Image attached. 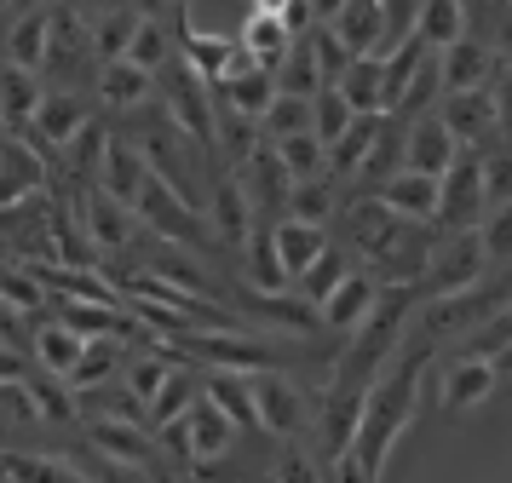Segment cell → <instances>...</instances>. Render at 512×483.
<instances>
[{
  "label": "cell",
  "instance_id": "cell-21",
  "mask_svg": "<svg viewBox=\"0 0 512 483\" xmlns=\"http://www.w3.org/2000/svg\"><path fill=\"white\" fill-rule=\"evenodd\" d=\"M294 41H300V35H294L288 18H277V12H248V23H242V46H248L271 75H277V64L294 52Z\"/></svg>",
  "mask_w": 512,
  "mask_h": 483
},
{
  "label": "cell",
  "instance_id": "cell-13",
  "mask_svg": "<svg viewBox=\"0 0 512 483\" xmlns=\"http://www.w3.org/2000/svg\"><path fill=\"white\" fill-rule=\"evenodd\" d=\"M386 207H397L403 219H415V225H432L438 219V202H443V179L432 173H415V167H397L392 179L374 190Z\"/></svg>",
  "mask_w": 512,
  "mask_h": 483
},
{
  "label": "cell",
  "instance_id": "cell-3",
  "mask_svg": "<svg viewBox=\"0 0 512 483\" xmlns=\"http://www.w3.org/2000/svg\"><path fill=\"white\" fill-rule=\"evenodd\" d=\"M426 380H432V403L449 420H461L478 403H489V391L501 386V368H495V357H478V351H443L438 363L426 368Z\"/></svg>",
  "mask_w": 512,
  "mask_h": 483
},
{
  "label": "cell",
  "instance_id": "cell-22",
  "mask_svg": "<svg viewBox=\"0 0 512 483\" xmlns=\"http://www.w3.org/2000/svg\"><path fill=\"white\" fill-rule=\"evenodd\" d=\"M357 115H386V58H351V69L334 81Z\"/></svg>",
  "mask_w": 512,
  "mask_h": 483
},
{
  "label": "cell",
  "instance_id": "cell-30",
  "mask_svg": "<svg viewBox=\"0 0 512 483\" xmlns=\"http://www.w3.org/2000/svg\"><path fill=\"white\" fill-rule=\"evenodd\" d=\"M47 12H18V23H12V35H6V64L18 69H41L47 64Z\"/></svg>",
  "mask_w": 512,
  "mask_h": 483
},
{
  "label": "cell",
  "instance_id": "cell-42",
  "mask_svg": "<svg viewBox=\"0 0 512 483\" xmlns=\"http://www.w3.org/2000/svg\"><path fill=\"white\" fill-rule=\"evenodd\" d=\"M489 41H495V58H501V69H512V0L495 12V23H489Z\"/></svg>",
  "mask_w": 512,
  "mask_h": 483
},
{
  "label": "cell",
  "instance_id": "cell-38",
  "mask_svg": "<svg viewBox=\"0 0 512 483\" xmlns=\"http://www.w3.org/2000/svg\"><path fill=\"white\" fill-rule=\"evenodd\" d=\"M127 58H133L139 69H150V75H162L167 58H173V46H167V29H162V23L144 18V23H139V35H133V46H127Z\"/></svg>",
  "mask_w": 512,
  "mask_h": 483
},
{
  "label": "cell",
  "instance_id": "cell-33",
  "mask_svg": "<svg viewBox=\"0 0 512 483\" xmlns=\"http://www.w3.org/2000/svg\"><path fill=\"white\" fill-rule=\"evenodd\" d=\"M346 271H351L346 248H334V242H328V248H323V259H317V265H311V271H305L300 282H294V288H300V299H305V305H323V299L334 294L340 282H346Z\"/></svg>",
  "mask_w": 512,
  "mask_h": 483
},
{
  "label": "cell",
  "instance_id": "cell-37",
  "mask_svg": "<svg viewBox=\"0 0 512 483\" xmlns=\"http://www.w3.org/2000/svg\"><path fill=\"white\" fill-rule=\"evenodd\" d=\"M478 236H484L489 271H507V265H512V202L507 207H489L484 225H478Z\"/></svg>",
  "mask_w": 512,
  "mask_h": 483
},
{
  "label": "cell",
  "instance_id": "cell-16",
  "mask_svg": "<svg viewBox=\"0 0 512 483\" xmlns=\"http://www.w3.org/2000/svg\"><path fill=\"white\" fill-rule=\"evenodd\" d=\"M219 98H225V110L231 115H248V121H259L265 127V115H271V104H277V75L265 64L242 69V75H231V81H219Z\"/></svg>",
  "mask_w": 512,
  "mask_h": 483
},
{
  "label": "cell",
  "instance_id": "cell-36",
  "mask_svg": "<svg viewBox=\"0 0 512 483\" xmlns=\"http://www.w3.org/2000/svg\"><path fill=\"white\" fill-rule=\"evenodd\" d=\"M311 115H317V127H311V133L323 138V144H334V138L351 127V115H357V110L346 104V92H340V87H323L317 98H311Z\"/></svg>",
  "mask_w": 512,
  "mask_h": 483
},
{
  "label": "cell",
  "instance_id": "cell-23",
  "mask_svg": "<svg viewBox=\"0 0 512 483\" xmlns=\"http://www.w3.org/2000/svg\"><path fill=\"white\" fill-rule=\"evenodd\" d=\"M179 29H185V64H190V75H202L208 87H219V81L231 75L236 41H219V35H196V29H190V12H179Z\"/></svg>",
  "mask_w": 512,
  "mask_h": 483
},
{
  "label": "cell",
  "instance_id": "cell-5",
  "mask_svg": "<svg viewBox=\"0 0 512 483\" xmlns=\"http://www.w3.org/2000/svg\"><path fill=\"white\" fill-rule=\"evenodd\" d=\"M443 230H478L484 225V156L461 150L455 167L443 173V202H438Z\"/></svg>",
  "mask_w": 512,
  "mask_h": 483
},
{
  "label": "cell",
  "instance_id": "cell-2",
  "mask_svg": "<svg viewBox=\"0 0 512 483\" xmlns=\"http://www.w3.org/2000/svg\"><path fill=\"white\" fill-rule=\"evenodd\" d=\"M248 391H254V414H259V432L265 437H277V443H311L323 386L305 391L294 374H282V368H259V374H248Z\"/></svg>",
  "mask_w": 512,
  "mask_h": 483
},
{
  "label": "cell",
  "instance_id": "cell-34",
  "mask_svg": "<svg viewBox=\"0 0 512 483\" xmlns=\"http://www.w3.org/2000/svg\"><path fill=\"white\" fill-rule=\"evenodd\" d=\"M277 144V156H282V167L294 173V184L300 179H317L328 167V144L317 133H294V138H271Z\"/></svg>",
  "mask_w": 512,
  "mask_h": 483
},
{
  "label": "cell",
  "instance_id": "cell-41",
  "mask_svg": "<svg viewBox=\"0 0 512 483\" xmlns=\"http://www.w3.org/2000/svg\"><path fill=\"white\" fill-rule=\"evenodd\" d=\"M489 92H495V127H501V144H512V69H495Z\"/></svg>",
  "mask_w": 512,
  "mask_h": 483
},
{
  "label": "cell",
  "instance_id": "cell-18",
  "mask_svg": "<svg viewBox=\"0 0 512 483\" xmlns=\"http://www.w3.org/2000/svg\"><path fill=\"white\" fill-rule=\"evenodd\" d=\"M41 81H35V69H18L6 64L0 69V121L12 127V133H24V127H35V110H41Z\"/></svg>",
  "mask_w": 512,
  "mask_h": 483
},
{
  "label": "cell",
  "instance_id": "cell-35",
  "mask_svg": "<svg viewBox=\"0 0 512 483\" xmlns=\"http://www.w3.org/2000/svg\"><path fill=\"white\" fill-rule=\"evenodd\" d=\"M139 23H144V18H133L127 6L104 12V18H98V29H93L98 58H104V64H110V58H127V46H133V35H139Z\"/></svg>",
  "mask_w": 512,
  "mask_h": 483
},
{
  "label": "cell",
  "instance_id": "cell-15",
  "mask_svg": "<svg viewBox=\"0 0 512 483\" xmlns=\"http://www.w3.org/2000/svg\"><path fill=\"white\" fill-rule=\"evenodd\" d=\"M133 207L121 202L116 190H93L87 202H81V225H87V236H93L98 248H127L133 242Z\"/></svg>",
  "mask_w": 512,
  "mask_h": 483
},
{
  "label": "cell",
  "instance_id": "cell-46",
  "mask_svg": "<svg viewBox=\"0 0 512 483\" xmlns=\"http://www.w3.org/2000/svg\"><path fill=\"white\" fill-rule=\"evenodd\" d=\"M18 12H47V0H12Z\"/></svg>",
  "mask_w": 512,
  "mask_h": 483
},
{
  "label": "cell",
  "instance_id": "cell-9",
  "mask_svg": "<svg viewBox=\"0 0 512 483\" xmlns=\"http://www.w3.org/2000/svg\"><path fill=\"white\" fill-rule=\"evenodd\" d=\"M455 156H461V144H455V133L443 127L438 110L415 115L409 127H403V167H415V173H432V179H443L449 167H455Z\"/></svg>",
  "mask_w": 512,
  "mask_h": 483
},
{
  "label": "cell",
  "instance_id": "cell-27",
  "mask_svg": "<svg viewBox=\"0 0 512 483\" xmlns=\"http://www.w3.org/2000/svg\"><path fill=\"white\" fill-rule=\"evenodd\" d=\"M81 127H87V110L75 104L70 92H47V98H41V110H35V138H41L47 150L52 144H75Z\"/></svg>",
  "mask_w": 512,
  "mask_h": 483
},
{
  "label": "cell",
  "instance_id": "cell-24",
  "mask_svg": "<svg viewBox=\"0 0 512 483\" xmlns=\"http://www.w3.org/2000/svg\"><path fill=\"white\" fill-rule=\"evenodd\" d=\"M121 368H127L121 334H93L87 351H81V363H75V374H70V391H98L110 374H121Z\"/></svg>",
  "mask_w": 512,
  "mask_h": 483
},
{
  "label": "cell",
  "instance_id": "cell-40",
  "mask_svg": "<svg viewBox=\"0 0 512 483\" xmlns=\"http://www.w3.org/2000/svg\"><path fill=\"white\" fill-rule=\"evenodd\" d=\"M334 196H328V179H300L294 184V196H288V213L294 219H311V225H323Z\"/></svg>",
  "mask_w": 512,
  "mask_h": 483
},
{
  "label": "cell",
  "instance_id": "cell-25",
  "mask_svg": "<svg viewBox=\"0 0 512 483\" xmlns=\"http://www.w3.org/2000/svg\"><path fill=\"white\" fill-rule=\"evenodd\" d=\"M380 127H386V115H351V127L328 144V173H363Z\"/></svg>",
  "mask_w": 512,
  "mask_h": 483
},
{
  "label": "cell",
  "instance_id": "cell-47",
  "mask_svg": "<svg viewBox=\"0 0 512 483\" xmlns=\"http://www.w3.org/2000/svg\"><path fill=\"white\" fill-rule=\"evenodd\" d=\"M0 478H6V449H0Z\"/></svg>",
  "mask_w": 512,
  "mask_h": 483
},
{
  "label": "cell",
  "instance_id": "cell-26",
  "mask_svg": "<svg viewBox=\"0 0 512 483\" xmlns=\"http://www.w3.org/2000/svg\"><path fill=\"white\" fill-rule=\"evenodd\" d=\"M6 478L12 483H98L87 466H70L58 455H24V449H6Z\"/></svg>",
  "mask_w": 512,
  "mask_h": 483
},
{
  "label": "cell",
  "instance_id": "cell-7",
  "mask_svg": "<svg viewBox=\"0 0 512 483\" xmlns=\"http://www.w3.org/2000/svg\"><path fill=\"white\" fill-rule=\"evenodd\" d=\"M380 294H386V282H380L374 271H357V265H351L346 282L317 305V317H323L328 334H357V328L369 322V311L380 305Z\"/></svg>",
  "mask_w": 512,
  "mask_h": 483
},
{
  "label": "cell",
  "instance_id": "cell-6",
  "mask_svg": "<svg viewBox=\"0 0 512 483\" xmlns=\"http://www.w3.org/2000/svg\"><path fill=\"white\" fill-rule=\"evenodd\" d=\"M438 115H443V127L455 133L461 150H489V138H501V127H495V92H489V87L443 92Z\"/></svg>",
  "mask_w": 512,
  "mask_h": 483
},
{
  "label": "cell",
  "instance_id": "cell-29",
  "mask_svg": "<svg viewBox=\"0 0 512 483\" xmlns=\"http://www.w3.org/2000/svg\"><path fill=\"white\" fill-rule=\"evenodd\" d=\"M41 190V161L24 144H0V207H18Z\"/></svg>",
  "mask_w": 512,
  "mask_h": 483
},
{
  "label": "cell",
  "instance_id": "cell-11",
  "mask_svg": "<svg viewBox=\"0 0 512 483\" xmlns=\"http://www.w3.org/2000/svg\"><path fill=\"white\" fill-rule=\"evenodd\" d=\"M185 432H190V466H208V460L231 455V443H236V432H242V426H236L231 414H225L208 391H202V397L185 409Z\"/></svg>",
  "mask_w": 512,
  "mask_h": 483
},
{
  "label": "cell",
  "instance_id": "cell-44",
  "mask_svg": "<svg viewBox=\"0 0 512 483\" xmlns=\"http://www.w3.org/2000/svg\"><path fill=\"white\" fill-rule=\"evenodd\" d=\"M81 6H87V12H98V18H104V12H116V6H127V0H81Z\"/></svg>",
  "mask_w": 512,
  "mask_h": 483
},
{
  "label": "cell",
  "instance_id": "cell-20",
  "mask_svg": "<svg viewBox=\"0 0 512 483\" xmlns=\"http://www.w3.org/2000/svg\"><path fill=\"white\" fill-rule=\"evenodd\" d=\"M150 87H156V75L139 69L133 58H110V64L98 69V98L110 110H139L144 98H150Z\"/></svg>",
  "mask_w": 512,
  "mask_h": 483
},
{
  "label": "cell",
  "instance_id": "cell-45",
  "mask_svg": "<svg viewBox=\"0 0 512 483\" xmlns=\"http://www.w3.org/2000/svg\"><path fill=\"white\" fill-rule=\"evenodd\" d=\"M288 6H294V0H254V12H277V18L288 12Z\"/></svg>",
  "mask_w": 512,
  "mask_h": 483
},
{
  "label": "cell",
  "instance_id": "cell-19",
  "mask_svg": "<svg viewBox=\"0 0 512 483\" xmlns=\"http://www.w3.org/2000/svg\"><path fill=\"white\" fill-rule=\"evenodd\" d=\"M81 351H87V334H75L70 322H41L35 340H29V357L47 368V374H64V380L75 374Z\"/></svg>",
  "mask_w": 512,
  "mask_h": 483
},
{
  "label": "cell",
  "instance_id": "cell-48",
  "mask_svg": "<svg viewBox=\"0 0 512 483\" xmlns=\"http://www.w3.org/2000/svg\"><path fill=\"white\" fill-rule=\"evenodd\" d=\"M0 483H12V478H0Z\"/></svg>",
  "mask_w": 512,
  "mask_h": 483
},
{
  "label": "cell",
  "instance_id": "cell-32",
  "mask_svg": "<svg viewBox=\"0 0 512 483\" xmlns=\"http://www.w3.org/2000/svg\"><path fill=\"white\" fill-rule=\"evenodd\" d=\"M47 282L35 265H0V305H12V311H41L47 305Z\"/></svg>",
  "mask_w": 512,
  "mask_h": 483
},
{
  "label": "cell",
  "instance_id": "cell-12",
  "mask_svg": "<svg viewBox=\"0 0 512 483\" xmlns=\"http://www.w3.org/2000/svg\"><path fill=\"white\" fill-rule=\"evenodd\" d=\"M438 69H443V92H472V87H489L495 81V46L478 41V35H461L455 46H443L438 52Z\"/></svg>",
  "mask_w": 512,
  "mask_h": 483
},
{
  "label": "cell",
  "instance_id": "cell-39",
  "mask_svg": "<svg viewBox=\"0 0 512 483\" xmlns=\"http://www.w3.org/2000/svg\"><path fill=\"white\" fill-rule=\"evenodd\" d=\"M265 133H271V138L311 133V98H277L271 115H265Z\"/></svg>",
  "mask_w": 512,
  "mask_h": 483
},
{
  "label": "cell",
  "instance_id": "cell-31",
  "mask_svg": "<svg viewBox=\"0 0 512 483\" xmlns=\"http://www.w3.org/2000/svg\"><path fill=\"white\" fill-rule=\"evenodd\" d=\"M196 397H202V374H196V368H173V380H167L162 397L150 403L144 426H167V420H179V414H185Z\"/></svg>",
  "mask_w": 512,
  "mask_h": 483
},
{
  "label": "cell",
  "instance_id": "cell-43",
  "mask_svg": "<svg viewBox=\"0 0 512 483\" xmlns=\"http://www.w3.org/2000/svg\"><path fill=\"white\" fill-rule=\"evenodd\" d=\"M305 6H311V18L317 23H334L340 12H346V0H305Z\"/></svg>",
  "mask_w": 512,
  "mask_h": 483
},
{
  "label": "cell",
  "instance_id": "cell-28",
  "mask_svg": "<svg viewBox=\"0 0 512 483\" xmlns=\"http://www.w3.org/2000/svg\"><path fill=\"white\" fill-rule=\"evenodd\" d=\"M420 41L432 46V52H443V46H455L461 35H472V18H466L461 0H420Z\"/></svg>",
  "mask_w": 512,
  "mask_h": 483
},
{
  "label": "cell",
  "instance_id": "cell-8",
  "mask_svg": "<svg viewBox=\"0 0 512 483\" xmlns=\"http://www.w3.org/2000/svg\"><path fill=\"white\" fill-rule=\"evenodd\" d=\"M328 248V230L323 225H311V219H294V213H282V219H271V253H277V271L282 282L294 288L317 259H323Z\"/></svg>",
  "mask_w": 512,
  "mask_h": 483
},
{
  "label": "cell",
  "instance_id": "cell-14",
  "mask_svg": "<svg viewBox=\"0 0 512 483\" xmlns=\"http://www.w3.org/2000/svg\"><path fill=\"white\" fill-rule=\"evenodd\" d=\"M213 242H225V248H242L248 236H254V202H248V190L236 179H213Z\"/></svg>",
  "mask_w": 512,
  "mask_h": 483
},
{
  "label": "cell",
  "instance_id": "cell-4",
  "mask_svg": "<svg viewBox=\"0 0 512 483\" xmlns=\"http://www.w3.org/2000/svg\"><path fill=\"white\" fill-rule=\"evenodd\" d=\"M489 276V253L478 230H443L432 242V259H426V276H420V299L438 294H461V288H478Z\"/></svg>",
  "mask_w": 512,
  "mask_h": 483
},
{
  "label": "cell",
  "instance_id": "cell-17",
  "mask_svg": "<svg viewBox=\"0 0 512 483\" xmlns=\"http://www.w3.org/2000/svg\"><path fill=\"white\" fill-rule=\"evenodd\" d=\"M357 58H380V35H386V6L380 0H346V12L328 23Z\"/></svg>",
  "mask_w": 512,
  "mask_h": 483
},
{
  "label": "cell",
  "instance_id": "cell-1",
  "mask_svg": "<svg viewBox=\"0 0 512 483\" xmlns=\"http://www.w3.org/2000/svg\"><path fill=\"white\" fill-rule=\"evenodd\" d=\"M438 363V351L420 340L415 328L403 334L397 357L386 363V374L369 386L363 397V420H357V437H351L346 455L369 472L374 483H386V460H392V443L403 437V426L415 420L420 409V386H426V368Z\"/></svg>",
  "mask_w": 512,
  "mask_h": 483
},
{
  "label": "cell",
  "instance_id": "cell-10",
  "mask_svg": "<svg viewBox=\"0 0 512 483\" xmlns=\"http://www.w3.org/2000/svg\"><path fill=\"white\" fill-rule=\"evenodd\" d=\"M87 443H93L98 455L110 460H127V466H162V437L139 432V426H116L110 414H87Z\"/></svg>",
  "mask_w": 512,
  "mask_h": 483
}]
</instances>
